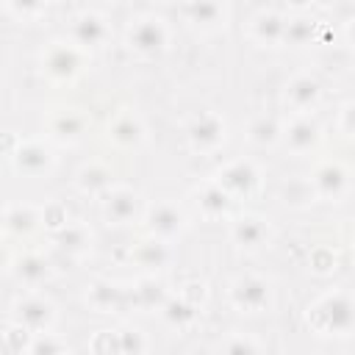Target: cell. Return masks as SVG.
Segmentation results:
<instances>
[{
	"mask_svg": "<svg viewBox=\"0 0 355 355\" xmlns=\"http://www.w3.org/2000/svg\"><path fill=\"white\" fill-rule=\"evenodd\" d=\"M277 133H280V128H277V122H275L272 116H258V119L250 125V139H252L255 144H272V141L277 139Z\"/></svg>",
	"mask_w": 355,
	"mask_h": 355,
	"instance_id": "f1b7e54d",
	"label": "cell"
},
{
	"mask_svg": "<svg viewBox=\"0 0 355 355\" xmlns=\"http://www.w3.org/2000/svg\"><path fill=\"white\" fill-rule=\"evenodd\" d=\"M216 186H219L227 197L250 194V191L258 186V169H255L250 161H233V164H227V166L219 172Z\"/></svg>",
	"mask_w": 355,
	"mask_h": 355,
	"instance_id": "5b68a950",
	"label": "cell"
},
{
	"mask_svg": "<svg viewBox=\"0 0 355 355\" xmlns=\"http://www.w3.org/2000/svg\"><path fill=\"white\" fill-rule=\"evenodd\" d=\"M316 97H319V80L311 78V75H297V78L288 80V86H286V100H288L294 108H300V111L308 108V105H313Z\"/></svg>",
	"mask_w": 355,
	"mask_h": 355,
	"instance_id": "8fae6325",
	"label": "cell"
},
{
	"mask_svg": "<svg viewBox=\"0 0 355 355\" xmlns=\"http://www.w3.org/2000/svg\"><path fill=\"white\" fill-rule=\"evenodd\" d=\"M36 222H39V216H36V211L28 208V205H25V208H14V211L6 214V227L14 230V233H28Z\"/></svg>",
	"mask_w": 355,
	"mask_h": 355,
	"instance_id": "f546056e",
	"label": "cell"
},
{
	"mask_svg": "<svg viewBox=\"0 0 355 355\" xmlns=\"http://www.w3.org/2000/svg\"><path fill=\"white\" fill-rule=\"evenodd\" d=\"M283 28H286V19H283L280 14H275V11L258 14V17H255V25H252L255 39H261V42H266V44L280 42V39H283Z\"/></svg>",
	"mask_w": 355,
	"mask_h": 355,
	"instance_id": "e0dca14e",
	"label": "cell"
},
{
	"mask_svg": "<svg viewBox=\"0 0 355 355\" xmlns=\"http://www.w3.org/2000/svg\"><path fill=\"white\" fill-rule=\"evenodd\" d=\"M28 352L31 355H67L64 347H61V341L53 338L50 333H42L39 338H33L31 347H28Z\"/></svg>",
	"mask_w": 355,
	"mask_h": 355,
	"instance_id": "4dcf8cb0",
	"label": "cell"
},
{
	"mask_svg": "<svg viewBox=\"0 0 355 355\" xmlns=\"http://www.w3.org/2000/svg\"><path fill=\"white\" fill-rule=\"evenodd\" d=\"M308 319H313V324L322 333H349L352 327V302L347 294H330L322 302L313 305V311L308 313Z\"/></svg>",
	"mask_w": 355,
	"mask_h": 355,
	"instance_id": "6da1fadb",
	"label": "cell"
},
{
	"mask_svg": "<svg viewBox=\"0 0 355 355\" xmlns=\"http://www.w3.org/2000/svg\"><path fill=\"white\" fill-rule=\"evenodd\" d=\"M31 330H25L22 324H14V327H8L6 330V344L14 349V352H22V349H28L31 347Z\"/></svg>",
	"mask_w": 355,
	"mask_h": 355,
	"instance_id": "836d02e7",
	"label": "cell"
},
{
	"mask_svg": "<svg viewBox=\"0 0 355 355\" xmlns=\"http://www.w3.org/2000/svg\"><path fill=\"white\" fill-rule=\"evenodd\" d=\"M133 255L141 266H161L166 261V244L161 239H150V241H141Z\"/></svg>",
	"mask_w": 355,
	"mask_h": 355,
	"instance_id": "cb8c5ba5",
	"label": "cell"
},
{
	"mask_svg": "<svg viewBox=\"0 0 355 355\" xmlns=\"http://www.w3.org/2000/svg\"><path fill=\"white\" fill-rule=\"evenodd\" d=\"M108 22L97 11H83L72 22V44L75 47H100L108 39Z\"/></svg>",
	"mask_w": 355,
	"mask_h": 355,
	"instance_id": "8992f818",
	"label": "cell"
},
{
	"mask_svg": "<svg viewBox=\"0 0 355 355\" xmlns=\"http://www.w3.org/2000/svg\"><path fill=\"white\" fill-rule=\"evenodd\" d=\"M183 14L191 19V22H202V25H214V22H222L227 17V8L222 3H189L183 6Z\"/></svg>",
	"mask_w": 355,
	"mask_h": 355,
	"instance_id": "d6986e66",
	"label": "cell"
},
{
	"mask_svg": "<svg viewBox=\"0 0 355 355\" xmlns=\"http://www.w3.org/2000/svg\"><path fill=\"white\" fill-rule=\"evenodd\" d=\"M222 355H258V344L252 338H247V336H233L225 344Z\"/></svg>",
	"mask_w": 355,
	"mask_h": 355,
	"instance_id": "d6a6232c",
	"label": "cell"
},
{
	"mask_svg": "<svg viewBox=\"0 0 355 355\" xmlns=\"http://www.w3.org/2000/svg\"><path fill=\"white\" fill-rule=\"evenodd\" d=\"M80 50L72 44V42H53L44 55H42V67L50 78L55 80H69L75 78V72L80 69Z\"/></svg>",
	"mask_w": 355,
	"mask_h": 355,
	"instance_id": "3957f363",
	"label": "cell"
},
{
	"mask_svg": "<svg viewBox=\"0 0 355 355\" xmlns=\"http://www.w3.org/2000/svg\"><path fill=\"white\" fill-rule=\"evenodd\" d=\"M189 141L194 150H214L225 141V122L216 114H200L189 125Z\"/></svg>",
	"mask_w": 355,
	"mask_h": 355,
	"instance_id": "52a82bcc",
	"label": "cell"
},
{
	"mask_svg": "<svg viewBox=\"0 0 355 355\" xmlns=\"http://www.w3.org/2000/svg\"><path fill=\"white\" fill-rule=\"evenodd\" d=\"M313 186L322 197H338L347 186V172L341 164H322L316 172H313Z\"/></svg>",
	"mask_w": 355,
	"mask_h": 355,
	"instance_id": "30bf717a",
	"label": "cell"
},
{
	"mask_svg": "<svg viewBox=\"0 0 355 355\" xmlns=\"http://www.w3.org/2000/svg\"><path fill=\"white\" fill-rule=\"evenodd\" d=\"M89 300H92V305L97 311H119L125 305V291L119 286H114V283H103L100 280V283H94L89 288Z\"/></svg>",
	"mask_w": 355,
	"mask_h": 355,
	"instance_id": "2e32d148",
	"label": "cell"
},
{
	"mask_svg": "<svg viewBox=\"0 0 355 355\" xmlns=\"http://www.w3.org/2000/svg\"><path fill=\"white\" fill-rule=\"evenodd\" d=\"M94 355H122V344H119V333H111V330H103L97 338H94Z\"/></svg>",
	"mask_w": 355,
	"mask_h": 355,
	"instance_id": "1f68e13d",
	"label": "cell"
},
{
	"mask_svg": "<svg viewBox=\"0 0 355 355\" xmlns=\"http://www.w3.org/2000/svg\"><path fill=\"white\" fill-rule=\"evenodd\" d=\"M147 225H150V230H153L158 239H172V236H178L180 227H183V214H180L172 202H158V205L150 211Z\"/></svg>",
	"mask_w": 355,
	"mask_h": 355,
	"instance_id": "ba28073f",
	"label": "cell"
},
{
	"mask_svg": "<svg viewBox=\"0 0 355 355\" xmlns=\"http://www.w3.org/2000/svg\"><path fill=\"white\" fill-rule=\"evenodd\" d=\"M105 216L116 225H125L136 216V194L128 191V189H116L108 194L105 200Z\"/></svg>",
	"mask_w": 355,
	"mask_h": 355,
	"instance_id": "4fadbf2b",
	"label": "cell"
},
{
	"mask_svg": "<svg viewBox=\"0 0 355 355\" xmlns=\"http://www.w3.org/2000/svg\"><path fill=\"white\" fill-rule=\"evenodd\" d=\"M89 241H92V236L86 233V227H80V225H64L61 230H58V244L67 250V252H80V250H86L89 247Z\"/></svg>",
	"mask_w": 355,
	"mask_h": 355,
	"instance_id": "603a6c76",
	"label": "cell"
},
{
	"mask_svg": "<svg viewBox=\"0 0 355 355\" xmlns=\"http://www.w3.org/2000/svg\"><path fill=\"white\" fill-rule=\"evenodd\" d=\"M17 316H19V324L31 333H39V330H47V324L53 322V305L39 300V297H31V300H22L17 305Z\"/></svg>",
	"mask_w": 355,
	"mask_h": 355,
	"instance_id": "9c48e42d",
	"label": "cell"
},
{
	"mask_svg": "<svg viewBox=\"0 0 355 355\" xmlns=\"http://www.w3.org/2000/svg\"><path fill=\"white\" fill-rule=\"evenodd\" d=\"M230 300H233L236 308L255 313V311H261V308L269 305V283L261 280V277H255V275H244V277H239L233 283Z\"/></svg>",
	"mask_w": 355,
	"mask_h": 355,
	"instance_id": "277c9868",
	"label": "cell"
},
{
	"mask_svg": "<svg viewBox=\"0 0 355 355\" xmlns=\"http://www.w3.org/2000/svg\"><path fill=\"white\" fill-rule=\"evenodd\" d=\"M14 164H17V169L36 175V172L47 169L50 155H47V150H44L39 141H25V144H19V147L14 150Z\"/></svg>",
	"mask_w": 355,
	"mask_h": 355,
	"instance_id": "7c38bea8",
	"label": "cell"
},
{
	"mask_svg": "<svg viewBox=\"0 0 355 355\" xmlns=\"http://www.w3.org/2000/svg\"><path fill=\"white\" fill-rule=\"evenodd\" d=\"M6 261H8V258H6V252H3V250H0V269H3V266H6Z\"/></svg>",
	"mask_w": 355,
	"mask_h": 355,
	"instance_id": "d590c367",
	"label": "cell"
},
{
	"mask_svg": "<svg viewBox=\"0 0 355 355\" xmlns=\"http://www.w3.org/2000/svg\"><path fill=\"white\" fill-rule=\"evenodd\" d=\"M311 33H313V22L305 19V17H294L283 28V39L291 42V44H305L311 39Z\"/></svg>",
	"mask_w": 355,
	"mask_h": 355,
	"instance_id": "83f0119b",
	"label": "cell"
},
{
	"mask_svg": "<svg viewBox=\"0 0 355 355\" xmlns=\"http://www.w3.org/2000/svg\"><path fill=\"white\" fill-rule=\"evenodd\" d=\"M161 313H164V319H166L169 324H175V327H183V324H189V322L197 316L194 305L186 302L183 297H166V302L161 305Z\"/></svg>",
	"mask_w": 355,
	"mask_h": 355,
	"instance_id": "ffe728a7",
	"label": "cell"
},
{
	"mask_svg": "<svg viewBox=\"0 0 355 355\" xmlns=\"http://www.w3.org/2000/svg\"><path fill=\"white\" fill-rule=\"evenodd\" d=\"M108 133H111V139H114L116 144H122V147H133V144H139V141L144 139V128H141V122H139L133 114L116 116V119L111 122Z\"/></svg>",
	"mask_w": 355,
	"mask_h": 355,
	"instance_id": "5bb4252c",
	"label": "cell"
},
{
	"mask_svg": "<svg viewBox=\"0 0 355 355\" xmlns=\"http://www.w3.org/2000/svg\"><path fill=\"white\" fill-rule=\"evenodd\" d=\"M17 277L22 283H42L47 277V261L39 258V255H25L17 263Z\"/></svg>",
	"mask_w": 355,
	"mask_h": 355,
	"instance_id": "d4e9b609",
	"label": "cell"
},
{
	"mask_svg": "<svg viewBox=\"0 0 355 355\" xmlns=\"http://www.w3.org/2000/svg\"><path fill=\"white\" fill-rule=\"evenodd\" d=\"M53 133L61 139V141H72L83 133V116L75 114V111H61L55 119H53Z\"/></svg>",
	"mask_w": 355,
	"mask_h": 355,
	"instance_id": "44dd1931",
	"label": "cell"
},
{
	"mask_svg": "<svg viewBox=\"0 0 355 355\" xmlns=\"http://www.w3.org/2000/svg\"><path fill=\"white\" fill-rule=\"evenodd\" d=\"M166 39H169V31H166L164 19L155 14L136 17L128 31V44L141 55H158L166 47Z\"/></svg>",
	"mask_w": 355,
	"mask_h": 355,
	"instance_id": "7a4b0ae2",
	"label": "cell"
},
{
	"mask_svg": "<svg viewBox=\"0 0 355 355\" xmlns=\"http://www.w3.org/2000/svg\"><path fill=\"white\" fill-rule=\"evenodd\" d=\"M3 225H6V216H0V227H3Z\"/></svg>",
	"mask_w": 355,
	"mask_h": 355,
	"instance_id": "8d00e7d4",
	"label": "cell"
},
{
	"mask_svg": "<svg viewBox=\"0 0 355 355\" xmlns=\"http://www.w3.org/2000/svg\"><path fill=\"white\" fill-rule=\"evenodd\" d=\"M78 183H80V189H86V191H100V189H105V186L111 183V172H108L105 166H100V164H92V166H83V169H80Z\"/></svg>",
	"mask_w": 355,
	"mask_h": 355,
	"instance_id": "484cf974",
	"label": "cell"
},
{
	"mask_svg": "<svg viewBox=\"0 0 355 355\" xmlns=\"http://www.w3.org/2000/svg\"><path fill=\"white\" fill-rule=\"evenodd\" d=\"M119 344H122V355H139L144 349V338L139 330H125L119 333Z\"/></svg>",
	"mask_w": 355,
	"mask_h": 355,
	"instance_id": "e575fe53",
	"label": "cell"
},
{
	"mask_svg": "<svg viewBox=\"0 0 355 355\" xmlns=\"http://www.w3.org/2000/svg\"><path fill=\"white\" fill-rule=\"evenodd\" d=\"M227 205H230V197H227L216 183H211V186H205V189L200 191V208H202L208 216H219V214H225Z\"/></svg>",
	"mask_w": 355,
	"mask_h": 355,
	"instance_id": "7402d4cb",
	"label": "cell"
},
{
	"mask_svg": "<svg viewBox=\"0 0 355 355\" xmlns=\"http://www.w3.org/2000/svg\"><path fill=\"white\" fill-rule=\"evenodd\" d=\"M316 139H319V128H316V122H311V119H297V122H291L288 130H286V144H288L294 153L311 150V147L316 144Z\"/></svg>",
	"mask_w": 355,
	"mask_h": 355,
	"instance_id": "9a60e30c",
	"label": "cell"
},
{
	"mask_svg": "<svg viewBox=\"0 0 355 355\" xmlns=\"http://www.w3.org/2000/svg\"><path fill=\"white\" fill-rule=\"evenodd\" d=\"M263 236H266V225H263V219H258V216H244V219H239V222L233 225V239H236V244L255 247V244L263 241Z\"/></svg>",
	"mask_w": 355,
	"mask_h": 355,
	"instance_id": "ac0fdd59",
	"label": "cell"
},
{
	"mask_svg": "<svg viewBox=\"0 0 355 355\" xmlns=\"http://www.w3.org/2000/svg\"><path fill=\"white\" fill-rule=\"evenodd\" d=\"M136 302L141 308H161L166 302V294H164V286L155 283V280H144L139 288H136Z\"/></svg>",
	"mask_w": 355,
	"mask_h": 355,
	"instance_id": "4316f807",
	"label": "cell"
}]
</instances>
